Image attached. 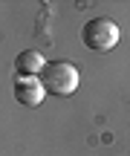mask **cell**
<instances>
[{
    "mask_svg": "<svg viewBox=\"0 0 130 156\" xmlns=\"http://www.w3.org/2000/svg\"><path fill=\"white\" fill-rule=\"evenodd\" d=\"M119 26H116L110 17H90L81 29V41H84L87 49L93 52H110L119 44Z\"/></svg>",
    "mask_w": 130,
    "mask_h": 156,
    "instance_id": "1",
    "label": "cell"
},
{
    "mask_svg": "<svg viewBox=\"0 0 130 156\" xmlns=\"http://www.w3.org/2000/svg\"><path fill=\"white\" fill-rule=\"evenodd\" d=\"M40 81H44L46 93L52 95H72L75 87H78V69L69 61H46Z\"/></svg>",
    "mask_w": 130,
    "mask_h": 156,
    "instance_id": "2",
    "label": "cell"
},
{
    "mask_svg": "<svg viewBox=\"0 0 130 156\" xmlns=\"http://www.w3.org/2000/svg\"><path fill=\"white\" fill-rule=\"evenodd\" d=\"M46 95V87L40 78H17L15 81V98L23 107H38Z\"/></svg>",
    "mask_w": 130,
    "mask_h": 156,
    "instance_id": "3",
    "label": "cell"
},
{
    "mask_svg": "<svg viewBox=\"0 0 130 156\" xmlns=\"http://www.w3.org/2000/svg\"><path fill=\"white\" fill-rule=\"evenodd\" d=\"M44 67H46V61H44V55L38 49H26V52H20L15 58L17 78H38V73H44Z\"/></svg>",
    "mask_w": 130,
    "mask_h": 156,
    "instance_id": "4",
    "label": "cell"
}]
</instances>
